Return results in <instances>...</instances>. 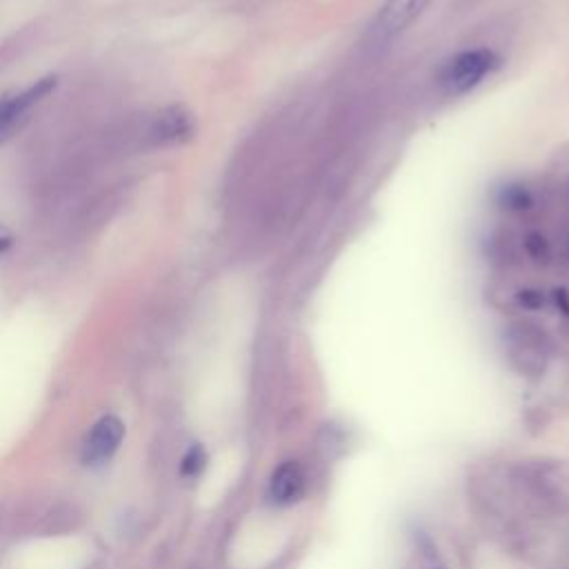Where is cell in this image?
<instances>
[{"label": "cell", "mask_w": 569, "mask_h": 569, "mask_svg": "<svg viewBox=\"0 0 569 569\" xmlns=\"http://www.w3.org/2000/svg\"><path fill=\"white\" fill-rule=\"evenodd\" d=\"M496 67H498V58L489 49L461 51L441 67L439 85L445 94L461 96L478 88Z\"/></svg>", "instance_id": "1"}, {"label": "cell", "mask_w": 569, "mask_h": 569, "mask_svg": "<svg viewBox=\"0 0 569 569\" xmlns=\"http://www.w3.org/2000/svg\"><path fill=\"white\" fill-rule=\"evenodd\" d=\"M430 3L432 0H387L370 30V43L385 47L398 34H403Z\"/></svg>", "instance_id": "2"}, {"label": "cell", "mask_w": 569, "mask_h": 569, "mask_svg": "<svg viewBox=\"0 0 569 569\" xmlns=\"http://www.w3.org/2000/svg\"><path fill=\"white\" fill-rule=\"evenodd\" d=\"M123 437H125L123 420L118 416H114V414L103 416L92 427V432H90V437L85 441V450H83L85 463L92 465V467L107 463L116 454V450L120 448Z\"/></svg>", "instance_id": "3"}, {"label": "cell", "mask_w": 569, "mask_h": 569, "mask_svg": "<svg viewBox=\"0 0 569 569\" xmlns=\"http://www.w3.org/2000/svg\"><path fill=\"white\" fill-rule=\"evenodd\" d=\"M56 83L58 81L54 77H47V79L36 81V85L27 88L25 92L0 101V136L10 131L34 105H38L43 98H47L54 92Z\"/></svg>", "instance_id": "4"}, {"label": "cell", "mask_w": 569, "mask_h": 569, "mask_svg": "<svg viewBox=\"0 0 569 569\" xmlns=\"http://www.w3.org/2000/svg\"><path fill=\"white\" fill-rule=\"evenodd\" d=\"M305 474L299 463H282L269 480V498L276 506H292L303 496Z\"/></svg>", "instance_id": "5"}, {"label": "cell", "mask_w": 569, "mask_h": 569, "mask_svg": "<svg viewBox=\"0 0 569 569\" xmlns=\"http://www.w3.org/2000/svg\"><path fill=\"white\" fill-rule=\"evenodd\" d=\"M191 131H194L191 114L185 112L183 107H170V109L161 112L156 118V125H154V133L163 142L185 140L191 136Z\"/></svg>", "instance_id": "6"}, {"label": "cell", "mask_w": 569, "mask_h": 569, "mask_svg": "<svg viewBox=\"0 0 569 569\" xmlns=\"http://www.w3.org/2000/svg\"><path fill=\"white\" fill-rule=\"evenodd\" d=\"M496 200L503 209H510V211H525L534 202V198H532V194H530V189L525 185H506V187H501V191H498Z\"/></svg>", "instance_id": "7"}, {"label": "cell", "mask_w": 569, "mask_h": 569, "mask_svg": "<svg viewBox=\"0 0 569 569\" xmlns=\"http://www.w3.org/2000/svg\"><path fill=\"white\" fill-rule=\"evenodd\" d=\"M205 465H207V454H205V450H202L200 445H191V448L187 450V454L183 456L181 472H183V476L194 478V476H198V474L205 469Z\"/></svg>", "instance_id": "8"}, {"label": "cell", "mask_w": 569, "mask_h": 569, "mask_svg": "<svg viewBox=\"0 0 569 569\" xmlns=\"http://www.w3.org/2000/svg\"><path fill=\"white\" fill-rule=\"evenodd\" d=\"M525 245H527V252H530L532 258H536V260L547 258V243H545V236H541V234H530L527 241H525Z\"/></svg>", "instance_id": "9"}, {"label": "cell", "mask_w": 569, "mask_h": 569, "mask_svg": "<svg viewBox=\"0 0 569 569\" xmlns=\"http://www.w3.org/2000/svg\"><path fill=\"white\" fill-rule=\"evenodd\" d=\"M521 303L525 305V307H532V310H536V307H541L543 305V297L538 294V292H521Z\"/></svg>", "instance_id": "10"}, {"label": "cell", "mask_w": 569, "mask_h": 569, "mask_svg": "<svg viewBox=\"0 0 569 569\" xmlns=\"http://www.w3.org/2000/svg\"><path fill=\"white\" fill-rule=\"evenodd\" d=\"M554 299H556V303H558V307L562 305L565 307V314H569V299H567V292H554Z\"/></svg>", "instance_id": "11"}]
</instances>
